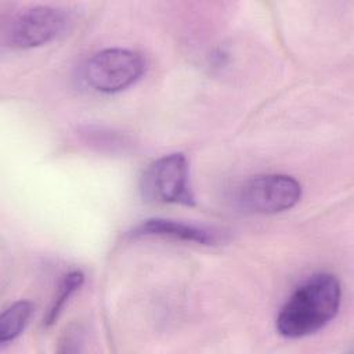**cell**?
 Masks as SVG:
<instances>
[{
	"label": "cell",
	"instance_id": "cell-1",
	"mask_svg": "<svg viewBox=\"0 0 354 354\" xmlns=\"http://www.w3.org/2000/svg\"><path fill=\"white\" fill-rule=\"evenodd\" d=\"M342 289L332 274H315L303 282L285 301L278 317L279 335L303 337L322 329L337 314Z\"/></svg>",
	"mask_w": 354,
	"mask_h": 354
},
{
	"label": "cell",
	"instance_id": "cell-3",
	"mask_svg": "<svg viewBox=\"0 0 354 354\" xmlns=\"http://www.w3.org/2000/svg\"><path fill=\"white\" fill-rule=\"evenodd\" d=\"M140 189L152 202L194 205L187 158L170 153L152 162L141 176Z\"/></svg>",
	"mask_w": 354,
	"mask_h": 354
},
{
	"label": "cell",
	"instance_id": "cell-2",
	"mask_svg": "<svg viewBox=\"0 0 354 354\" xmlns=\"http://www.w3.org/2000/svg\"><path fill=\"white\" fill-rule=\"evenodd\" d=\"M145 72V59L127 48H106L94 54L84 66L86 83L100 93H118L134 84Z\"/></svg>",
	"mask_w": 354,
	"mask_h": 354
},
{
	"label": "cell",
	"instance_id": "cell-8",
	"mask_svg": "<svg viewBox=\"0 0 354 354\" xmlns=\"http://www.w3.org/2000/svg\"><path fill=\"white\" fill-rule=\"evenodd\" d=\"M83 281H84V277L80 271H72L64 277V279L61 281V283L58 286L57 296L54 297V300L44 317V326L48 328L57 321V318L59 317L66 301L82 286Z\"/></svg>",
	"mask_w": 354,
	"mask_h": 354
},
{
	"label": "cell",
	"instance_id": "cell-7",
	"mask_svg": "<svg viewBox=\"0 0 354 354\" xmlns=\"http://www.w3.org/2000/svg\"><path fill=\"white\" fill-rule=\"evenodd\" d=\"M32 313L33 306L26 300L15 301L6 308L0 317V342L6 344L18 337L25 329Z\"/></svg>",
	"mask_w": 354,
	"mask_h": 354
},
{
	"label": "cell",
	"instance_id": "cell-6",
	"mask_svg": "<svg viewBox=\"0 0 354 354\" xmlns=\"http://www.w3.org/2000/svg\"><path fill=\"white\" fill-rule=\"evenodd\" d=\"M131 235L134 238H169L184 242H195L201 245H217L220 241H223V236L216 230L169 218L145 220L131 231Z\"/></svg>",
	"mask_w": 354,
	"mask_h": 354
},
{
	"label": "cell",
	"instance_id": "cell-5",
	"mask_svg": "<svg viewBox=\"0 0 354 354\" xmlns=\"http://www.w3.org/2000/svg\"><path fill=\"white\" fill-rule=\"evenodd\" d=\"M301 196V185L286 174L257 176L241 185L236 201L241 207L259 214L289 210Z\"/></svg>",
	"mask_w": 354,
	"mask_h": 354
},
{
	"label": "cell",
	"instance_id": "cell-4",
	"mask_svg": "<svg viewBox=\"0 0 354 354\" xmlns=\"http://www.w3.org/2000/svg\"><path fill=\"white\" fill-rule=\"evenodd\" d=\"M71 24L66 10L51 6H36L19 11L7 24L4 43L12 48L43 46L62 35Z\"/></svg>",
	"mask_w": 354,
	"mask_h": 354
}]
</instances>
